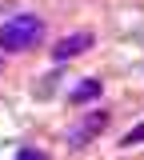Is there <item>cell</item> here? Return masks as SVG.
I'll list each match as a JSON object with an SVG mask.
<instances>
[{"mask_svg": "<svg viewBox=\"0 0 144 160\" xmlns=\"http://www.w3.org/2000/svg\"><path fill=\"white\" fill-rule=\"evenodd\" d=\"M88 48H92V32H72V36L56 40V48H52V60H56V64H64V60H72V56H84Z\"/></svg>", "mask_w": 144, "mask_h": 160, "instance_id": "cell-3", "label": "cell"}, {"mask_svg": "<svg viewBox=\"0 0 144 160\" xmlns=\"http://www.w3.org/2000/svg\"><path fill=\"white\" fill-rule=\"evenodd\" d=\"M104 128H108V112H88V116H84L80 124L68 132V148H76V152H80V148H88V144L100 136Z\"/></svg>", "mask_w": 144, "mask_h": 160, "instance_id": "cell-2", "label": "cell"}, {"mask_svg": "<svg viewBox=\"0 0 144 160\" xmlns=\"http://www.w3.org/2000/svg\"><path fill=\"white\" fill-rule=\"evenodd\" d=\"M100 88H104L100 80H96V76H88V80H80V84L68 92V100H72V104H88V100H96V96H100Z\"/></svg>", "mask_w": 144, "mask_h": 160, "instance_id": "cell-4", "label": "cell"}, {"mask_svg": "<svg viewBox=\"0 0 144 160\" xmlns=\"http://www.w3.org/2000/svg\"><path fill=\"white\" fill-rule=\"evenodd\" d=\"M44 40V20L36 12H20L0 24V52H32Z\"/></svg>", "mask_w": 144, "mask_h": 160, "instance_id": "cell-1", "label": "cell"}, {"mask_svg": "<svg viewBox=\"0 0 144 160\" xmlns=\"http://www.w3.org/2000/svg\"><path fill=\"white\" fill-rule=\"evenodd\" d=\"M16 160H48V152H40V148H32V144H28V148L16 152Z\"/></svg>", "mask_w": 144, "mask_h": 160, "instance_id": "cell-6", "label": "cell"}, {"mask_svg": "<svg viewBox=\"0 0 144 160\" xmlns=\"http://www.w3.org/2000/svg\"><path fill=\"white\" fill-rule=\"evenodd\" d=\"M136 144H144V124H136V128H128L120 136V148H136Z\"/></svg>", "mask_w": 144, "mask_h": 160, "instance_id": "cell-5", "label": "cell"}]
</instances>
